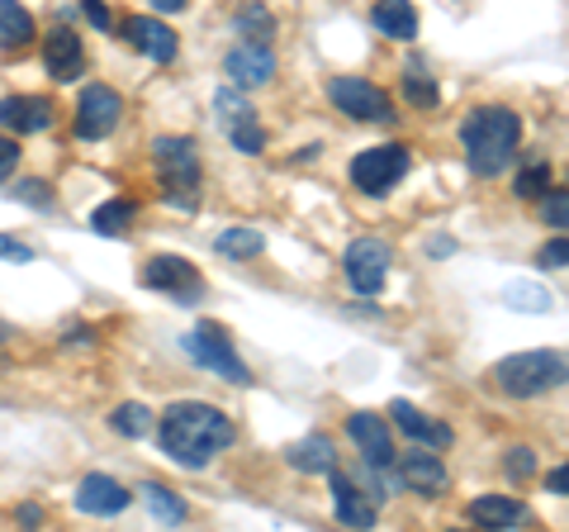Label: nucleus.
Listing matches in <instances>:
<instances>
[{"instance_id": "1", "label": "nucleus", "mask_w": 569, "mask_h": 532, "mask_svg": "<svg viewBox=\"0 0 569 532\" xmlns=\"http://www.w3.org/2000/svg\"><path fill=\"white\" fill-rule=\"evenodd\" d=\"M157 437H162V452L176 461V466L186 471H204L213 456L233 447V418H228L219 404H204V400H181L171 404V410L162 414V428H157Z\"/></svg>"}, {"instance_id": "2", "label": "nucleus", "mask_w": 569, "mask_h": 532, "mask_svg": "<svg viewBox=\"0 0 569 532\" xmlns=\"http://www.w3.org/2000/svg\"><path fill=\"white\" fill-rule=\"evenodd\" d=\"M518 144H522V115L508 110V105H479L460 119V148H466V162L475 176H503L518 157Z\"/></svg>"}, {"instance_id": "3", "label": "nucleus", "mask_w": 569, "mask_h": 532, "mask_svg": "<svg viewBox=\"0 0 569 532\" xmlns=\"http://www.w3.org/2000/svg\"><path fill=\"white\" fill-rule=\"evenodd\" d=\"M152 157H157V171H162V195L176 209L200 205L204 167H200V148H194V138H157Z\"/></svg>"}, {"instance_id": "4", "label": "nucleus", "mask_w": 569, "mask_h": 532, "mask_svg": "<svg viewBox=\"0 0 569 532\" xmlns=\"http://www.w3.org/2000/svg\"><path fill=\"white\" fill-rule=\"evenodd\" d=\"M493 385L512 400H537L546 390L565 385V357L560 352H518L493 366Z\"/></svg>"}, {"instance_id": "5", "label": "nucleus", "mask_w": 569, "mask_h": 532, "mask_svg": "<svg viewBox=\"0 0 569 532\" xmlns=\"http://www.w3.org/2000/svg\"><path fill=\"white\" fill-rule=\"evenodd\" d=\"M181 347H186V357L194 362V366H204L209 376H223L228 385H252L257 376H252V366H247L242 357H238V347H233V338L219 328V324H200V328H190L186 338H181Z\"/></svg>"}, {"instance_id": "6", "label": "nucleus", "mask_w": 569, "mask_h": 532, "mask_svg": "<svg viewBox=\"0 0 569 532\" xmlns=\"http://www.w3.org/2000/svg\"><path fill=\"white\" fill-rule=\"evenodd\" d=\"M408 167H413V152H408V144H380V148L356 152L347 176H351V186L361 195H376V200H380V195H389L403 181Z\"/></svg>"}, {"instance_id": "7", "label": "nucleus", "mask_w": 569, "mask_h": 532, "mask_svg": "<svg viewBox=\"0 0 569 532\" xmlns=\"http://www.w3.org/2000/svg\"><path fill=\"white\" fill-rule=\"evenodd\" d=\"M389 266H395V247L385 238H356L347 253H342V272H347V286L361 295V299H376L389 280Z\"/></svg>"}, {"instance_id": "8", "label": "nucleus", "mask_w": 569, "mask_h": 532, "mask_svg": "<svg viewBox=\"0 0 569 532\" xmlns=\"http://www.w3.org/2000/svg\"><path fill=\"white\" fill-rule=\"evenodd\" d=\"M328 100H332V110H342L347 119H361V124H389L395 119V100L366 77H332Z\"/></svg>"}, {"instance_id": "9", "label": "nucleus", "mask_w": 569, "mask_h": 532, "mask_svg": "<svg viewBox=\"0 0 569 532\" xmlns=\"http://www.w3.org/2000/svg\"><path fill=\"white\" fill-rule=\"evenodd\" d=\"M142 286L171 295L176 305H200L204 276H200V266L186 262V257H152L148 266H142Z\"/></svg>"}, {"instance_id": "10", "label": "nucleus", "mask_w": 569, "mask_h": 532, "mask_svg": "<svg viewBox=\"0 0 569 532\" xmlns=\"http://www.w3.org/2000/svg\"><path fill=\"white\" fill-rule=\"evenodd\" d=\"M123 119V96L114 91V86H86L81 100H77V138H86V144H96V138H110L119 129Z\"/></svg>"}, {"instance_id": "11", "label": "nucleus", "mask_w": 569, "mask_h": 532, "mask_svg": "<svg viewBox=\"0 0 569 532\" xmlns=\"http://www.w3.org/2000/svg\"><path fill=\"white\" fill-rule=\"evenodd\" d=\"M223 72L238 91H257V86H271L276 81V52L271 43H238L223 52Z\"/></svg>"}, {"instance_id": "12", "label": "nucleus", "mask_w": 569, "mask_h": 532, "mask_svg": "<svg viewBox=\"0 0 569 532\" xmlns=\"http://www.w3.org/2000/svg\"><path fill=\"white\" fill-rule=\"evenodd\" d=\"M43 67H48V77L52 81H81L86 72V48H81V33L71 29V24H58L43 39Z\"/></svg>"}, {"instance_id": "13", "label": "nucleus", "mask_w": 569, "mask_h": 532, "mask_svg": "<svg viewBox=\"0 0 569 532\" xmlns=\"http://www.w3.org/2000/svg\"><path fill=\"white\" fill-rule=\"evenodd\" d=\"M123 39L138 52H148L152 62H176V52H181V39H176L171 24L157 20V14H129V20H123Z\"/></svg>"}, {"instance_id": "14", "label": "nucleus", "mask_w": 569, "mask_h": 532, "mask_svg": "<svg viewBox=\"0 0 569 532\" xmlns=\"http://www.w3.org/2000/svg\"><path fill=\"white\" fill-rule=\"evenodd\" d=\"M58 124V105L48 96H6L0 100V129L14 134H43Z\"/></svg>"}, {"instance_id": "15", "label": "nucleus", "mask_w": 569, "mask_h": 532, "mask_svg": "<svg viewBox=\"0 0 569 532\" xmlns=\"http://www.w3.org/2000/svg\"><path fill=\"white\" fill-rule=\"evenodd\" d=\"M347 437L361 447L370 466H395V437H389V423L380 414H347Z\"/></svg>"}, {"instance_id": "16", "label": "nucleus", "mask_w": 569, "mask_h": 532, "mask_svg": "<svg viewBox=\"0 0 569 532\" xmlns=\"http://www.w3.org/2000/svg\"><path fill=\"white\" fill-rule=\"evenodd\" d=\"M395 471H399V481H403V490H418V494H441L447 490V466H441V456L437 452H403V456H395Z\"/></svg>"}, {"instance_id": "17", "label": "nucleus", "mask_w": 569, "mask_h": 532, "mask_svg": "<svg viewBox=\"0 0 569 532\" xmlns=\"http://www.w3.org/2000/svg\"><path fill=\"white\" fill-rule=\"evenodd\" d=\"M129 500H133V494L123 490L114 475H100V471L86 475L81 490H77V509L91 513V519H119V513L129 509Z\"/></svg>"}, {"instance_id": "18", "label": "nucleus", "mask_w": 569, "mask_h": 532, "mask_svg": "<svg viewBox=\"0 0 569 532\" xmlns=\"http://www.w3.org/2000/svg\"><path fill=\"white\" fill-rule=\"evenodd\" d=\"M328 485H332V509H337V523L347 528H376V504H370V494H361L342 471H328Z\"/></svg>"}, {"instance_id": "19", "label": "nucleus", "mask_w": 569, "mask_h": 532, "mask_svg": "<svg viewBox=\"0 0 569 532\" xmlns=\"http://www.w3.org/2000/svg\"><path fill=\"white\" fill-rule=\"evenodd\" d=\"M370 24H376V33H385V39H395V43H413L418 39V10H413V0H376V10H370Z\"/></svg>"}, {"instance_id": "20", "label": "nucleus", "mask_w": 569, "mask_h": 532, "mask_svg": "<svg viewBox=\"0 0 569 532\" xmlns=\"http://www.w3.org/2000/svg\"><path fill=\"white\" fill-rule=\"evenodd\" d=\"M284 461H290L295 471H305V475H328L337 466V452H332V437L328 433H309V437H299L284 447Z\"/></svg>"}, {"instance_id": "21", "label": "nucleus", "mask_w": 569, "mask_h": 532, "mask_svg": "<svg viewBox=\"0 0 569 532\" xmlns=\"http://www.w3.org/2000/svg\"><path fill=\"white\" fill-rule=\"evenodd\" d=\"M522 519H527V504L512 500V494H485V500L470 504V523L489 528V532H508V528H518Z\"/></svg>"}, {"instance_id": "22", "label": "nucleus", "mask_w": 569, "mask_h": 532, "mask_svg": "<svg viewBox=\"0 0 569 532\" xmlns=\"http://www.w3.org/2000/svg\"><path fill=\"white\" fill-rule=\"evenodd\" d=\"M389 418L399 423V433H408L413 442H427V447H447V442H451V428H447V423H432V418L418 410V404H408V400H395V404H389Z\"/></svg>"}, {"instance_id": "23", "label": "nucleus", "mask_w": 569, "mask_h": 532, "mask_svg": "<svg viewBox=\"0 0 569 532\" xmlns=\"http://www.w3.org/2000/svg\"><path fill=\"white\" fill-rule=\"evenodd\" d=\"M33 39H39V24H33V14L20 6V0H0V48L20 52Z\"/></svg>"}, {"instance_id": "24", "label": "nucleus", "mask_w": 569, "mask_h": 532, "mask_svg": "<svg viewBox=\"0 0 569 532\" xmlns=\"http://www.w3.org/2000/svg\"><path fill=\"white\" fill-rule=\"evenodd\" d=\"M233 29L247 43H271L276 39V14L266 10L261 0H242V6L233 10Z\"/></svg>"}, {"instance_id": "25", "label": "nucleus", "mask_w": 569, "mask_h": 532, "mask_svg": "<svg viewBox=\"0 0 569 532\" xmlns=\"http://www.w3.org/2000/svg\"><path fill=\"white\" fill-rule=\"evenodd\" d=\"M213 119H219V129H242V124H252L257 110L252 100H247V91H238V86H223L219 96H213Z\"/></svg>"}, {"instance_id": "26", "label": "nucleus", "mask_w": 569, "mask_h": 532, "mask_svg": "<svg viewBox=\"0 0 569 532\" xmlns=\"http://www.w3.org/2000/svg\"><path fill=\"white\" fill-rule=\"evenodd\" d=\"M133 219H138V205H133V200H104L100 209H91V234H100V238H119Z\"/></svg>"}, {"instance_id": "27", "label": "nucleus", "mask_w": 569, "mask_h": 532, "mask_svg": "<svg viewBox=\"0 0 569 532\" xmlns=\"http://www.w3.org/2000/svg\"><path fill=\"white\" fill-rule=\"evenodd\" d=\"M503 299H508V309H518V314H550L556 309V295L546 286H537V280H512Z\"/></svg>"}, {"instance_id": "28", "label": "nucleus", "mask_w": 569, "mask_h": 532, "mask_svg": "<svg viewBox=\"0 0 569 532\" xmlns=\"http://www.w3.org/2000/svg\"><path fill=\"white\" fill-rule=\"evenodd\" d=\"M403 100L418 105V110H437V105H441L437 81L422 72V62H408V72H403Z\"/></svg>"}, {"instance_id": "29", "label": "nucleus", "mask_w": 569, "mask_h": 532, "mask_svg": "<svg viewBox=\"0 0 569 532\" xmlns=\"http://www.w3.org/2000/svg\"><path fill=\"white\" fill-rule=\"evenodd\" d=\"M142 504L152 509L157 523H186V513H190L181 494H171L167 485H142Z\"/></svg>"}, {"instance_id": "30", "label": "nucleus", "mask_w": 569, "mask_h": 532, "mask_svg": "<svg viewBox=\"0 0 569 532\" xmlns=\"http://www.w3.org/2000/svg\"><path fill=\"white\" fill-rule=\"evenodd\" d=\"M219 257H233V262H247V257H257L261 247H266V238L257 234V228H223L219 234Z\"/></svg>"}, {"instance_id": "31", "label": "nucleus", "mask_w": 569, "mask_h": 532, "mask_svg": "<svg viewBox=\"0 0 569 532\" xmlns=\"http://www.w3.org/2000/svg\"><path fill=\"white\" fill-rule=\"evenodd\" d=\"M110 428L119 437H148L152 433V410L148 404H119V410L110 414Z\"/></svg>"}, {"instance_id": "32", "label": "nucleus", "mask_w": 569, "mask_h": 532, "mask_svg": "<svg viewBox=\"0 0 569 532\" xmlns=\"http://www.w3.org/2000/svg\"><path fill=\"white\" fill-rule=\"evenodd\" d=\"M228 144H233L238 152H247V157H261L266 144H271V134L261 129V119H252V124H242V129H228Z\"/></svg>"}, {"instance_id": "33", "label": "nucleus", "mask_w": 569, "mask_h": 532, "mask_svg": "<svg viewBox=\"0 0 569 532\" xmlns=\"http://www.w3.org/2000/svg\"><path fill=\"white\" fill-rule=\"evenodd\" d=\"M541 219L556 228V234H565V224H569V190L565 186H556L546 195V205H541Z\"/></svg>"}, {"instance_id": "34", "label": "nucleus", "mask_w": 569, "mask_h": 532, "mask_svg": "<svg viewBox=\"0 0 569 532\" xmlns=\"http://www.w3.org/2000/svg\"><path fill=\"white\" fill-rule=\"evenodd\" d=\"M546 190H550V167H546V162L527 167V171L518 176V195H522V200H537V195H546Z\"/></svg>"}, {"instance_id": "35", "label": "nucleus", "mask_w": 569, "mask_h": 532, "mask_svg": "<svg viewBox=\"0 0 569 532\" xmlns=\"http://www.w3.org/2000/svg\"><path fill=\"white\" fill-rule=\"evenodd\" d=\"M503 471H508V481H527V475L537 471V452H531V447H508Z\"/></svg>"}, {"instance_id": "36", "label": "nucleus", "mask_w": 569, "mask_h": 532, "mask_svg": "<svg viewBox=\"0 0 569 532\" xmlns=\"http://www.w3.org/2000/svg\"><path fill=\"white\" fill-rule=\"evenodd\" d=\"M537 266H541V272H565V266H569V243H565V234H556V238L541 247Z\"/></svg>"}, {"instance_id": "37", "label": "nucleus", "mask_w": 569, "mask_h": 532, "mask_svg": "<svg viewBox=\"0 0 569 532\" xmlns=\"http://www.w3.org/2000/svg\"><path fill=\"white\" fill-rule=\"evenodd\" d=\"M10 195H14V200H24V205H33V209H48V205H52V190H48V181H33V176H29V181L14 186Z\"/></svg>"}, {"instance_id": "38", "label": "nucleus", "mask_w": 569, "mask_h": 532, "mask_svg": "<svg viewBox=\"0 0 569 532\" xmlns=\"http://www.w3.org/2000/svg\"><path fill=\"white\" fill-rule=\"evenodd\" d=\"M20 138H6V134H0V186H6L10 181V176H14V167H20Z\"/></svg>"}, {"instance_id": "39", "label": "nucleus", "mask_w": 569, "mask_h": 532, "mask_svg": "<svg viewBox=\"0 0 569 532\" xmlns=\"http://www.w3.org/2000/svg\"><path fill=\"white\" fill-rule=\"evenodd\" d=\"M81 10H86V20H91L100 33L114 24V20H110V6H104V0H81Z\"/></svg>"}, {"instance_id": "40", "label": "nucleus", "mask_w": 569, "mask_h": 532, "mask_svg": "<svg viewBox=\"0 0 569 532\" xmlns=\"http://www.w3.org/2000/svg\"><path fill=\"white\" fill-rule=\"evenodd\" d=\"M0 257L6 262H14V266H24V262H33V253L24 243H14V238H0Z\"/></svg>"}, {"instance_id": "41", "label": "nucleus", "mask_w": 569, "mask_h": 532, "mask_svg": "<svg viewBox=\"0 0 569 532\" xmlns=\"http://www.w3.org/2000/svg\"><path fill=\"white\" fill-rule=\"evenodd\" d=\"M546 485H550V494H569L565 485H569V466H556V471H550L546 475Z\"/></svg>"}, {"instance_id": "42", "label": "nucleus", "mask_w": 569, "mask_h": 532, "mask_svg": "<svg viewBox=\"0 0 569 532\" xmlns=\"http://www.w3.org/2000/svg\"><path fill=\"white\" fill-rule=\"evenodd\" d=\"M148 6H152L157 14H181V10L190 6V0H148Z\"/></svg>"}, {"instance_id": "43", "label": "nucleus", "mask_w": 569, "mask_h": 532, "mask_svg": "<svg viewBox=\"0 0 569 532\" xmlns=\"http://www.w3.org/2000/svg\"><path fill=\"white\" fill-rule=\"evenodd\" d=\"M20 523L39 528V523H43V509H39V504H24V509H20Z\"/></svg>"}, {"instance_id": "44", "label": "nucleus", "mask_w": 569, "mask_h": 532, "mask_svg": "<svg viewBox=\"0 0 569 532\" xmlns=\"http://www.w3.org/2000/svg\"><path fill=\"white\" fill-rule=\"evenodd\" d=\"M451 247H456L451 238H432V243H427V253H432V257H437V253H451Z\"/></svg>"}, {"instance_id": "45", "label": "nucleus", "mask_w": 569, "mask_h": 532, "mask_svg": "<svg viewBox=\"0 0 569 532\" xmlns=\"http://www.w3.org/2000/svg\"><path fill=\"white\" fill-rule=\"evenodd\" d=\"M0 338H10V328H6V324H0Z\"/></svg>"}]
</instances>
